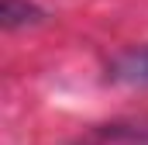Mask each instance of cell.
Wrapping results in <instances>:
<instances>
[{"instance_id": "cell-2", "label": "cell", "mask_w": 148, "mask_h": 145, "mask_svg": "<svg viewBox=\"0 0 148 145\" xmlns=\"http://www.w3.org/2000/svg\"><path fill=\"white\" fill-rule=\"evenodd\" d=\"M110 79L117 83H141L148 86V48H138V52H124L121 59L110 62Z\"/></svg>"}, {"instance_id": "cell-1", "label": "cell", "mask_w": 148, "mask_h": 145, "mask_svg": "<svg viewBox=\"0 0 148 145\" xmlns=\"http://www.w3.org/2000/svg\"><path fill=\"white\" fill-rule=\"evenodd\" d=\"M0 21L7 31H17V28H35L45 21V10L38 7L35 0H3L0 3Z\"/></svg>"}]
</instances>
